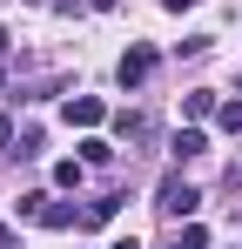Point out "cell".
<instances>
[{"instance_id":"cell-16","label":"cell","mask_w":242,"mask_h":249,"mask_svg":"<svg viewBox=\"0 0 242 249\" xmlns=\"http://www.w3.org/2000/svg\"><path fill=\"white\" fill-rule=\"evenodd\" d=\"M108 249H141V243H135V236H121V243H108Z\"/></svg>"},{"instance_id":"cell-2","label":"cell","mask_w":242,"mask_h":249,"mask_svg":"<svg viewBox=\"0 0 242 249\" xmlns=\"http://www.w3.org/2000/svg\"><path fill=\"white\" fill-rule=\"evenodd\" d=\"M155 68H161V54H155V47H148V41H135V47H128V54H121L115 81H121V88H141V81H148V74H155Z\"/></svg>"},{"instance_id":"cell-12","label":"cell","mask_w":242,"mask_h":249,"mask_svg":"<svg viewBox=\"0 0 242 249\" xmlns=\"http://www.w3.org/2000/svg\"><path fill=\"white\" fill-rule=\"evenodd\" d=\"M54 189H81V162H54Z\"/></svg>"},{"instance_id":"cell-5","label":"cell","mask_w":242,"mask_h":249,"mask_svg":"<svg viewBox=\"0 0 242 249\" xmlns=\"http://www.w3.org/2000/svg\"><path fill=\"white\" fill-rule=\"evenodd\" d=\"M115 135H121V142H148V135H155V122H148V115H128V108H121V115H115Z\"/></svg>"},{"instance_id":"cell-8","label":"cell","mask_w":242,"mask_h":249,"mask_svg":"<svg viewBox=\"0 0 242 249\" xmlns=\"http://www.w3.org/2000/svg\"><path fill=\"white\" fill-rule=\"evenodd\" d=\"M175 249H208V229H202V222H182V229H175Z\"/></svg>"},{"instance_id":"cell-13","label":"cell","mask_w":242,"mask_h":249,"mask_svg":"<svg viewBox=\"0 0 242 249\" xmlns=\"http://www.w3.org/2000/svg\"><path fill=\"white\" fill-rule=\"evenodd\" d=\"M0 155H14V122L0 115Z\"/></svg>"},{"instance_id":"cell-1","label":"cell","mask_w":242,"mask_h":249,"mask_svg":"<svg viewBox=\"0 0 242 249\" xmlns=\"http://www.w3.org/2000/svg\"><path fill=\"white\" fill-rule=\"evenodd\" d=\"M155 209H161V215H175V222H189V215L202 209V196L189 189V182H182V175H168V182L155 189Z\"/></svg>"},{"instance_id":"cell-10","label":"cell","mask_w":242,"mask_h":249,"mask_svg":"<svg viewBox=\"0 0 242 249\" xmlns=\"http://www.w3.org/2000/svg\"><path fill=\"white\" fill-rule=\"evenodd\" d=\"M215 108H222L215 94H189V101H182V115H189V122H202V115H215Z\"/></svg>"},{"instance_id":"cell-18","label":"cell","mask_w":242,"mask_h":249,"mask_svg":"<svg viewBox=\"0 0 242 249\" xmlns=\"http://www.w3.org/2000/svg\"><path fill=\"white\" fill-rule=\"evenodd\" d=\"M236 88H242V81H236Z\"/></svg>"},{"instance_id":"cell-7","label":"cell","mask_w":242,"mask_h":249,"mask_svg":"<svg viewBox=\"0 0 242 249\" xmlns=\"http://www.w3.org/2000/svg\"><path fill=\"white\" fill-rule=\"evenodd\" d=\"M54 202V196H47V189H27V196H20V202H14V215H20V222H40V209Z\"/></svg>"},{"instance_id":"cell-15","label":"cell","mask_w":242,"mask_h":249,"mask_svg":"<svg viewBox=\"0 0 242 249\" xmlns=\"http://www.w3.org/2000/svg\"><path fill=\"white\" fill-rule=\"evenodd\" d=\"M161 7H168V14H182V7H202V0H161Z\"/></svg>"},{"instance_id":"cell-6","label":"cell","mask_w":242,"mask_h":249,"mask_svg":"<svg viewBox=\"0 0 242 249\" xmlns=\"http://www.w3.org/2000/svg\"><path fill=\"white\" fill-rule=\"evenodd\" d=\"M168 155H175V162H195V155H202V128H175Z\"/></svg>"},{"instance_id":"cell-14","label":"cell","mask_w":242,"mask_h":249,"mask_svg":"<svg viewBox=\"0 0 242 249\" xmlns=\"http://www.w3.org/2000/svg\"><path fill=\"white\" fill-rule=\"evenodd\" d=\"M0 249H20V229H7V222H0Z\"/></svg>"},{"instance_id":"cell-3","label":"cell","mask_w":242,"mask_h":249,"mask_svg":"<svg viewBox=\"0 0 242 249\" xmlns=\"http://www.w3.org/2000/svg\"><path fill=\"white\" fill-rule=\"evenodd\" d=\"M121 202H128V196H94V202L81 209V229H101V222H115V215H121Z\"/></svg>"},{"instance_id":"cell-17","label":"cell","mask_w":242,"mask_h":249,"mask_svg":"<svg viewBox=\"0 0 242 249\" xmlns=\"http://www.w3.org/2000/svg\"><path fill=\"white\" fill-rule=\"evenodd\" d=\"M0 54H7V27H0Z\"/></svg>"},{"instance_id":"cell-4","label":"cell","mask_w":242,"mask_h":249,"mask_svg":"<svg viewBox=\"0 0 242 249\" xmlns=\"http://www.w3.org/2000/svg\"><path fill=\"white\" fill-rule=\"evenodd\" d=\"M68 122H74V128H101V122H108V108H101L94 94H74V101H68Z\"/></svg>"},{"instance_id":"cell-9","label":"cell","mask_w":242,"mask_h":249,"mask_svg":"<svg viewBox=\"0 0 242 249\" xmlns=\"http://www.w3.org/2000/svg\"><path fill=\"white\" fill-rule=\"evenodd\" d=\"M81 162H94V168H101V162H115V148H108L101 135H87V142H81Z\"/></svg>"},{"instance_id":"cell-11","label":"cell","mask_w":242,"mask_h":249,"mask_svg":"<svg viewBox=\"0 0 242 249\" xmlns=\"http://www.w3.org/2000/svg\"><path fill=\"white\" fill-rule=\"evenodd\" d=\"M215 122L229 128V135H242V94H236V101H222V108H215Z\"/></svg>"}]
</instances>
